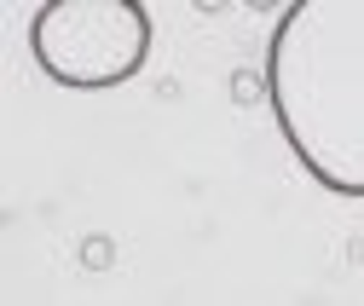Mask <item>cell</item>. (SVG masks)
Instances as JSON below:
<instances>
[{
    "instance_id": "3",
    "label": "cell",
    "mask_w": 364,
    "mask_h": 306,
    "mask_svg": "<svg viewBox=\"0 0 364 306\" xmlns=\"http://www.w3.org/2000/svg\"><path fill=\"white\" fill-rule=\"evenodd\" d=\"M266 99H272L266 70H255V64H249V70H237V75H232V104H237V110H255V104H266Z\"/></svg>"
},
{
    "instance_id": "4",
    "label": "cell",
    "mask_w": 364,
    "mask_h": 306,
    "mask_svg": "<svg viewBox=\"0 0 364 306\" xmlns=\"http://www.w3.org/2000/svg\"><path fill=\"white\" fill-rule=\"evenodd\" d=\"M110 260H116V248H110V237H87V243H81V266H87V272H105Z\"/></svg>"
},
{
    "instance_id": "2",
    "label": "cell",
    "mask_w": 364,
    "mask_h": 306,
    "mask_svg": "<svg viewBox=\"0 0 364 306\" xmlns=\"http://www.w3.org/2000/svg\"><path fill=\"white\" fill-rule=\"evenodd\" d=\"M35 70L70 93H110L151 64V6L139 0H41L29 18Z\"/></svg>"
},
{
    "instance_id": "1",
    "label": "cell",
    "mask_w": 364,
    "mask_h": 306,
    "mask_svg": "<svg viewBox=\"0 0 364 306\" xmlns=\"http://www.w3.org/2000/svg\"><path fill=\"white\" fill-rule=\"evenodd\" d=\"M272 116L330 197L364 202V0H295L266 47Z\"/></svg>"
}]
</instances>
